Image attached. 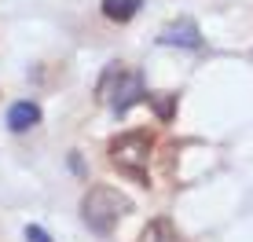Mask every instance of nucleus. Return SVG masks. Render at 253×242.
<instances>
[{
  "instance_id": "f257e3e1",
  "label": "nucleus",
  "mask_w": 253,
  "mask_h": 242,
  "mask_svg": "<svg viewBox=\"0 0 253 242\" xmlns=\"http://www.w3.org/2000/svg\"><path fill=\"white\" fill-rule=\"evenodd\" d=\"M128 213H132V198L110 184H95L81 198V220L95 235H110L118 228V220H125Z\"/></svg>"
},
{
  "instance_id": "f03ea898",
  "label": "nucleus",
  "mask_w": 253,
  "mask_h": 242,
  "mask_svg": "<svg viewBox=\"0 0 253 242\" xmlns=\"http://www.w3.org/2000/svg\"><path fill=\"white\" fill-rule=\"evenodd\" d=\"M151 147H154V136L143 132V128H132V132L118 136L110 143V165L125 176L139 180L147 187V161H151Z\"/></svg>"
},
{
  "instance_id": "7ed1b4c3",
  "label": "nucleus",
  "mask_w": 253,
  "mask_h": 242,
  "mask_svg": "<svg viewBox=\"0 0 253 242\" xmlns=\"http://www.w3.org/2000/svg\"><path fill=\"white\" fill-rule=\"evenodd\" d=\"M143 96H147V88H143V77L136 70H125L121 63L107 66V74H103V81H99V99H107L118 118L128 114L136 103H143Z\"/></svg>"
},
{
  "instance_id": "20e7f679",
  "label": "nucleus",
  "mask_w": 253,
  "mask_h": 242,
  "mask_svg": "<svg viewBox=\"0 0 253 242\" xmlns=\"http://www.w3.org/2000/svg\"><path fill=\"white\" fill-rule=\"evenodd\" d=\"M158 44L165 48H202V33H198V26L191 19H180V22H169L165 30L158 33Z\"/></svg>"
},
{
  "instance_id": "39448f33",
  "label": "nucleus",
  "mask_w": 253,
  "mask_h": 242,
  "mask_svg": "<svg viewBox=\"0 0 253 242\" xmlns=\"http://www.w3.org/2000/svg\"><path fill=\"white\" fill-rule=\"evenodd\" d=\"M37 125H41V107L37 103L19 99V103L7 107V128H11V132H30V128H37Z\"/></svg>"
},
{
  "instance_id": "423d86ee",
  "label": "nucleus",
  "mask_w": 253,
  "mask_h": 242,
  "mask_svg": "<svg viewBox=\"0 0 253 242\" xmlns=\"http://www.w3.org/2000/svg\"><path fill=\"white\" fill-rule=\"evenodd\" d=\"M136 242H184V235L172 228V220L158 217V220H151L143 231H139V239H136Z\"/></svg>"
},
{
  "instance_id": "0eeeda50",
  "label": "nucleus",
  "mask_w": 253,
  "mask_h": 242,
  "mask_svg": "<svg viewBox=\"0 0 253 242\" xmlns=\"http://www.w3.org/2000/svg\"><path fill=\"white\" fill-rule=\"evenodd\" d=\"M139 4L143 0H103V15L110 22H128V19H136Z\"/></svg>"
},
{
  "instance_id": "6e6552de",
  "label": "nucleus",
  "mask_w": 253,
  "mask_h": 242,
  "mask_svg": "<svg viewBox=\"0 0 253 242\" xmlns=\"http://www.w3.org/2000/svg\"><path fill=\"white\" fill-rule=\"evenodd\" d=\"M143 103H151V107H154L158 121H172V114H176V96H172V92H147Z\"/></svg>"
},
{
  "instance_id": "1a4fd4ad",
  "label": "nucleus",
  "mask_w": 253,
  "mask_h": 242,
  "mask_svg": "<svg viewBox=\"0 0 253 242\" xmlns=\"http://www.w3.org/2000/svg\"><path fill=\"white\" fill-rule=\"evenodd\" d=\"M26 242H51V235L44 228H37V224H30V228H26Z\"/></svg>"
},
{
  "instance_id": "9d476101",
  "label": "nucleus",
  "mask_w": 253,
  "mask_h": 242,
  "mask_svg": "<svg viewBox=\"0 0 253 242\" xmlns=\"http://www.w3.org/2000/svg\"><path fill=\"white\" fill-rule=\"evenodd\" d=\"M70 169H74L77 176H84V165H81V154H70Z\"/></svg>"
}]
</instances>
